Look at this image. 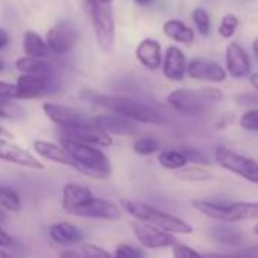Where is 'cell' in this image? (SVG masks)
Returning a JSON list of instances; mask_svg holds the SVG:
<instances>
[{"label": "cell", "instance_id": "1", "mask_svg": "<svg viewBox=\"0 0 258 258\" xmlns=\"http://www.w3.org/2000/svg\"><path fill=\"white\" fill-rule=\"evenodd\" d=\"M60 145L68 151L73 159V166L83 175L94 180H106L112 174L109 157L95 145L79 142L68 138H59Z\"/></svg>", "mask_w": 258, "mask_h": 258}, {"label": "cell", "instance_id": "2", "mask_svg": "<svg viewBox=\"0 0 258 258\" xmlns=\"http://www.w3.org/2000/svg\"><path fill=\"white\" fill-rule=\"evenodd\" d=\"M91 95H92L91 101H94L98 107L122 115L132 121L142 122V124H156V125L166 124V118L159 110L139 100L130 97H121V95H100V94H91Z\"/></svg>", "mask_w": 258, "mask_h": 258}, {"label": "cell", "instance_id": "3", "mask_svg": "<svg viewBox=\"0 0 258 258\" xmlns=\"http://www.w3.org/2000/svg\"><path fill=\"white\" fill-rule=\"evenodd\" d=\"M121 209L125 213H128L130 216H133L135 219L148 222V224H151L157 228H162L165 231H169L172 234H192L194 233V227L189 222H186L184 219L174 216L171 213H166L163 210L154 209L145 203L122 198Z\"/></svg>", "mask_w": 258, "mask_h": 258}, {"label": "cell", "instance_id": "4", "mask_svg": "<svg viewBox=\"0 0 258 258\" xmlns=\"http://www.w3.org/2000/svg\"><path fill=\"white\" fill-rule=\"evenodd\" d=\"M194 209L219 222H240V221H258V201H209L194 200Z\"/></svg>", "mask_w": 258, "mask_h": 258}, {"label": "cell", "instance_id": "5", "mask_svg": "<svg viewBox=\"0 0 258 258\" xmlns=\"http://www.w3.org/2000/svg\"><path fill=\"white\" fill-rule=\"evenodd\" d=\"M85 3L95 32L97 44L101 50L110 51L115 44V18L110 3H103L100 0H85Z\"/></svg>", "mask_w": 258, "mask_h": 258}, {"label": "cell", "instance_id": "6", "mask_svg": "<svg viewBox=\"0 0 258 258\" xmlns=\"http://www.w3.org/2000/svg\"><path fill=\"white\" fill-rule=\"evenodd\" d=\"M215 160L221 168L242 177L249 183L258 184V162L254 159L239 154L231 148L218 147L215 151Z\"/></svg>", "mask_w": 258, "mask_h": 258}, {"label": "cell", "instance_id": "7", "mask_svg": "<svg viewBox=\"0 0 258 258\" xmlns=\"http://www.w3.org/2000/svg\"><path fill=\"white\" fill-rule=\"evenodd\" d=\"M132 230L138 239V242L148 249H163L172 246V243L177 240L175 236L169 231H165L162 228H157L148 222L136 219L132 222Z\"/></svg>", "mask_w": 258, "mask_h": 258}, {"label": "cell", "instance_id": "8", "mask_svg": "<svg viewBox=\"0 0 258 258\" xmlns=\"http://www.w3.org/2000/svg\"><path fill=\"white\" fill-rule=\"evenodd\" d=\"M80 218H92V219H104V221H118L122 216V209L112 201L104 198H98L91 195L86 198L73 213Z\"/></svg>", "mask_w": 258, "mask_h": 258}, {"label": "cell", "instance_id": "9", "mask_svg": "<svg viewBox=\"0 0 258 258\" xmlns=\"http://www.w3.org/2000/svg\"><path fill=\"white\" fill-rule=\"evenodd\" d=\"M166 101L172 110L186 116H200L207 109L200 91L192 89H175L168 95Z\"/></svg>", "mask_w": 258, "mask_h": 258}, {"label": "cell", "instance_id": "10", "mask_svg": "<svg viewBox=\"0 0 258 258\" xmlns=\"http://www.w3.org/2000/svg\"><path fill=\"white\" fill-rule=\"evenodd\" d=\"M45 41L51 51H54L57 54H67L77 44L79 30L76 29V26L71 21L63 20V21H59L57 24H54L47 32Z\"/></svg>", "mask_w": 258, "mask_h": 258}, {"label": "cell", "instance_id": "11", "mask_svg": "<svg viewBox=\"0 0 258 258\" xmlns=\"http://www.w3.org/2000/svg\"><path fill=\"white\" fill-rule=\"evenodd\" d=\"M60 135H62V138L74 139V141L85 142V144L95 145V147H101V148L110 147L113 144L112 136L92 122L73 125V127H60Z\"/></svg>", "mask_w": 258, "mask_h": 258}, {"label": "cell", "instance_id": "12", "mask_svg": "<svg viewBox=\"0 0 258 258\" xmlns=\"http://www.w3.org/2000/svg\"><path fill=\"white\" fill-rule=\"evenodd\" d=\"M42 110L45 113V116L57 124L59 127H73V125H80V124H89L92 122V116H89L88 113L65 106V104H57V103H44L42 104Z\"/></svg>", "mask_w": 258, "mask_h": 258}, {"label": "cell", "instance_id": "13", "mask_svg": "<svg viewBox=\"0 0 258 258\" xmlns=\"http://www.w3.org/2000/svg\"><path fill=\"white\" fill-rule=\"evenodd\" d=\"M225 70L227 74H230L233 79H245L251 74L252 65L251 57L246 53V50L237 44L230 42L225 48Z\"/></svg>", "mask_w": 258, "mask_h": 258}, {"label": "cell", "instance_id": "14", "mask_svg": "<svg viewBox=\"0 0 258 258\" xmlns=\"http://www.w3.org/2000/svg\"><path fill=\"white\" fill-rule=\"evenodd\" d=\"M186 74L194 80H203L210 83H222L227 79V70L218 62L198 57L187 62Z\"/></svg>", "mask_w": 258, "mask_h": 258}, {"label": "cell", "instance_id": "15", "mask_svg": "<svg viewBox=\"0 0 258 258\" xmlns=\"http://www.w3.org/2000/svg\"><path fill=\"white\" fill-rule=\"evenodd\" d=\"M0 159L5 162H9V163L36 169V171L45 169L42 162H39L36 157H33L29 151H26L20 145H17L5 138H0Z\"/></svg>", "mask_w": 258, "mask_h": 258}, {"label": "cell", "instance_id": "16", "mask_svg": "<svg viewBox=\"0 0 258 258\" xmlns=\"http://www.w3.org/2000/svg\"><path fill=\"white\" fill-rule=\"evenodd\" d=\"M162 68H163V76L168 80L181 82L186 76V68H187V59L183 50L178 48L177 45H169L166 48Z\"/></svg>", "mask_w": 258, "mask_h": 258}, {"label": "cell", "instance_id": "17", "mask_svg": "<svg viewBox=\"0 0 258 258\" xmlns=\"http://www.w3.org/2000/svg\"><path fill=\"white\" fill-rule=\"evenodd\" d=\"M92 124L100 127L101 130L107 132L109 135H135L138 128L135 127L133 121L118 115V113H106L92 116Z\"/></svg>", "mask_w": 258, "mask_h": 258}, {"label": "cell", "instance_id": "18", "mask_svg": "<svg viewBox=\"0 0 258 258\" xmlns=\"http://www.w3.org/2000/svg\"><path fill=\"white\" fill-rule=\"evenodd\" d=\"M136 57L145 68H148L151 71L159 70L163 62V53H162L160 42L153 38L142 39L136 47Z\"/></svg>", "mask_w": 258, "mask_h": 258}, {"label": "cell", "instance_id": "19", "mask_svg": "<svg viewBox=\"0 0 258 258\" xmlns=\"http://www.w3.org/2000/svg\"><path fill=\"white\" fill-rule=\"evenodd\" d=\"M15 85L20 92V100L39 98L48 91V76L21 74Z\"/></svg>", "mask_w": 258, "mask_h": 258}, {"label": "cell", "instance_id": "20", "mask_svg": "<svg viewBox=\"0 0 258 258\" xmlns=\"http://www.w3.org/2000/svg\"><path fill=\"white\" fill-rule=\"evenodd\" d=\"M48 234L50 239L60 246H76L85 240V233L70 222L53 224L48 230Z\"/></svg>", "mask_w": 258, "mask_h": 258}, {"label": "cell", "instance_id": "21", "mask_svg": "<svg viewBox=\"0 0 258 258\" xmlns=\"http://www.w3.org/2000/svg\"><path fill=\"white\" fill-rule=\"evenodd\" d=\"M209 236L215 243H218L219 246H227V248H237V246H242L245 242L243 233L239 228L225 222H221L212 227L209 231Z\"/></svg>", "mask_w": 258, "mask_h": 258}, {"label": "cell", "instance_id": "22", "mask_svg": "<svg viewBox=\"0 0 258 258\" xmlns=\"http://www.w3.org/2000/svg\"><path fill=\"white\" fill-rule=\"evenodd\" d=\"M33 148H35L36 154H39L45 160H50V162L59 163V165H65V166H73V159L62 145L47 142V141H36L33 144Z\"/></svg>", "mask_w": 258, "mask_h": 258}, {"label": "cell", "instance_id": "23", "mask_svg": "<svg viewBox=\"0 0 258 258\" xmlns=\"http://www.w3.org/2000/svg\"><path fill=\"white\" fill-rule=\"evenodd\" d=\"M163 33L180 44H192L195 41V32L186 23L177 18H171L163 23Z\"/></svg>", "mask_w": 258, "mask_h": 258}, {"label": "cell", "instance_id": "24", "mask_svg": "<svg viewBox=\"0 0 258 258\" xmlns=\"http://www.w3.org/2000/svg\"><path fill=\"white\" fill-rule=\"evenodd\" d=\"M15 68L20 71V74H35V76H50L51 74V65L45 62L42 57H33V56H21L15 60Z\"/></svg>", "mask_w": 258, "mask_h": 258}, {"label": "cell", "instance_id": "25", "mask_svg": "<svg viewBox=\"0 0 258 258\" xmlns=\"http://www.w3.org/2000/svg\"><path fill=\"white\" fill-rule=\"evenodd\" d=\"M23 48H24V54L33 56V57H42V59L47 57L51 51L47 41L39 33H36L33 30H27L24 33Z\"/></svg>", "mask_w": 258, "mask_h": 258}, {"label": "cell", "instance_id": "26", "mask_svg": "<svg viewBox=\"0 0 258 258\" xmlns=\"http://www.w3.org/2000/svg\"><path fill=\"white\" fill-rule=\"evenodd\" d=\"M177 177L183 181H190V183H201V181H209L213 178V174L206 169V166L200 165H190V166H183L175 171Z\"/></svg>", "mask_w": 258, "mask_h": 258}, {"label": "cell", "instance_id": "27", "mask_svg": "<svg viewBox=\"0 0 258 258\" xmlns=\"http://www.w3.org/2000/svg\"><path fill=\"white\" fill-rule=\"evenodd\" d=\"M157 160L162 168L169 171H177L187 165V160L181 150H163L159 153Z\"/></svg>", "mask_w": 258, "mask_h": 258}, {"label": "cell", "instance_id": "28", "mask_svg": "<svg viewBox=\"0 0 258 258\" xmlns=\"http://www.w3.org/2000/svg\"><path fill=\"white\" fill-rule=\"evenodd\" d=\"M0 206L8 212H20L21 210V200L20 195L9 186H0Z\"/></svg>", "mask_w": 258, "mask_h": 258}, {"label": "cell", "instance_id": "29", "mask_svg": "<svg viewBox=\"0 0 258 258\" xmlns=\"http://www.w3.org/2000/svg\"><path fill=\"white\" fill-rule=\"evenodd\" d=\"M192 20H194V24L198 30L200 35L203 36H209L210 35V30H212V20H210V15L209 12L204 9V8H195L194 12H192Z\"/></svg>", "mask_w": 258, "mask_h": 258}, {"label": "cell", "instance_id": "30", "mask_svg": "<svg viewBox=\"0 0 258 258\" xmlns=\"http://www.w3.org/2000/svg\"><path fill=\"white\" fill-rule=\"evenodd\" d=\"M159 150H160V142L151 136L139 138L133 144V151L139 156H151V154L157 153Z\"/></svg>", "mask_w": 258, "mask_h": 258}, {"label": "cell", "instance_id": "31", "mask_svg": "<svg viewBox=\"0 0 258 258\" xmlns=\"http://www.w3.org/2000/svg\"><path fill=\"white\" fill-rule=\"evenodd\" d=\"M239 24H240V20H239L237 15H234V14H225L222 17V20H221V24H219L218 32H219V35L222 38H227V39L228 38H233L236 35L237 29H239Z\"/></svg>", "mask_w": 258, "mask_h": 258}, {"label": "cell", "instance_id": "32", "mask_svg": "<svg viewBox=\"0 0 258 258\" xmlns=\"http://www.w3.org/2000/svg\"><path fill=\"white\" fill-rule=\"evenodd\" d=\"M187 163L190 165H200V166H210L212 165V160L198 148L195 147H183L181 148Z\"/></svg>", "mask_w": 258, "mask_h": 258}, {"label": "cell", "instance_id": "33", "mask_svg": "<svg viewBox=\"0 0 258 258\" xmlns=\"http://www.w3.org/2000/svg\"><path fill=\"white\" fill-rule=\"evenodd\" d=\"M239 124L246 132H258V107L248 109L239 119Z\"/></svg>", "mask_w": 258, "mask_h": 258}, {"label": "cell", "instance_id": "34", "mask_svg": "<svg viewBox=\"0 0 258 258\" xmlns=\"http://www.w3.org/2000/svg\"><path fill=\"white\" fill-rule=\"evenodd\" d=\"M79 251L82 254V257H89V258H110V252L97 246V245H92V243H85L82 242L80 246H79Z\"/></svg>", "mask_w": 258, "mask_h": 258}, {"label": "cell", "instance_id": "35", "mask_svg": "<svg viewBox=\"0 0 258 258\" xmlns=\"http://www.w3.org/2000/svg\"><path fill=\"white\" fill-rule=\"evenodd\" d=\"M21 113H23V110L11 98L0 97V118H15Z\"/></svg>", "mask_w": 258, "mask_h": 258}, {"label": "cell", "instance_id": "36", "mask_svg": "<svg viewBox=\"0 0 258 258\" xmlns=\"http://www.w3.org/2000/svg\"><path fill=\"white\" fill-rule=\"evenodd\" d=\"M145 255V251L141 249V248H136V246H132V245H127V243H122V245H118L115 252H113V257L116 258H136V257H144Z\"/></svg>", "mask_w": 258, "mask_h": 258}, {"label": "cell", "instance_id": "37", "mask_svg": "<svg viewBox=\"0 0 258 258\" xmlns=\"http://www.w3.org/2000/svg\"><path fill=\"white\" fill-rule=\"evenodd\" d=\"M172 255L177 258H189V257H201V254L198 251H195L194 248H190L186 243H181L178 240H175L172 243Z\"/></svg>", "mask_w": 258, "mask_h": 258}, {"label": "cell", "instance_id": "38", "mask_svg": "<svg viewBox=\"0 0 258 258\" xmlns=\"http://www.w3.org/2000/svg\"><path fill=\"white\" fill-rule=\"evenodd\" d=\"M200 94L206 101L219 103V101L224 100V92L219 88H215V86H204V88L200 89Z\"/></svg>", "mask_w": 258, "mask_h": 258}, {"label": "cell", "instance_id": "39", "mask_svg": "<svg viewBox=\"0 0 258 258\" xmlns=\"http://www.w3.org/2000/svg\"><path fill=\"white\" fill-rule=\"evenodd\" d=\"M0 97L2 98H11V100H20V92L17 85L0 82Z\"/></svg>", "mask_w": 258, "mask_h": 258}, {"label": "cell", "instance_id": "40", "mask_svg": "<svg viewBox=\"0 0 258 258\" xmlns=\"http://www.w3.org/2000/svg\"><path fill=\"white\" fill-rule=\"evenodd\" d=\"M237 104L240 106H257L258 104V92L252 94V92H245L236 97Z\"/></svg>", "mask_w": 258, "mask_h": 258}, {"label": "cell", "instance_id": "41", "mask_svg": "<svg viewBox=\"0 0 258 258\" xmlns=\"http://www.w3.org/2000/svg\"><path fill=\"white\" fill-rule=\"evenodd\" d=\"M14 245V239L11 237V234H8L2 227H0V248H8Z\"/></svg>", "mask_w": 258, "mask_h": 258}, {"label": "cell", "instance_id": "42", "mask_svg": "<svg viewBox=\"0 0 258 258\" xmlns=\"http://www.w3.org/2000/svg\"><path fill=\"white\" fill-rule=\"evenodd\" d=\"M9 41H11L9 33H8L5 29H2V27H0V50H2V48H5V47L9 44Z\"/></svg>", "mask_w": 258, "mask_h": 258}, {"label": "cell", "instance_id": "43", "mask_svg": "<svg viewBox=\"0 0 258 258\" xmlns=\"http://www.w3.org/2000/svg\"><path fill=\"white\" fill-rule=\"evenodd\" d=\"M59 255H60V257H82L80 251H79V249H73V246H71V249L60 251V252H59Z\"/></svg>", "mask_w": 258, "mask_h": 258}, {"label": "cell", "instance_id": "44", "mask_svg": "<svg viewBox=\"0 0 258 258\" xmlns=\"http://www.w3.org/2000/svg\"><path fill=\"white\" fill-rule=\"evenodd\" d=\"M249 77V83H251V86L255 89L258 92V73H252V74H249L248 76Z\"/></svg>", "mask_w": 258, "mask_h": 258}, {"label": "cell", "instance_id": "45", "mask_svg": "<svg viewBox=\"0 0 258 258\" xmlns=\"http://www.w3.org/2000/svg\"><path fill=\"white\" fill-rule=\"evenodd\" d=\"M252 53L255 56V60L258 62V36L254 39V42H252Z\"/></svg>", "mask_w": 258, "mask_h": 258}, {"label": "cell", "instance_id": "46", "mask_svg": "<svg viewBox=\"0 0 258 258\" xmlns=\"http://www.w3.org/2000/svg\"><path fill=\"white\" fill-rule=\"evenodd\" d=\"M136 5H139V6H148V5H151L154 0H133Z\"/></svg>", "mask_w": 258, "mask_h": 258}, {"label": "cell", "instance_id": "47", "mask_svg": "<svg viewBox=\"0 0 258 258\" xmlns=\"http://www.w3.org/2000/svg\"><path fill=\"white\" fill-rule=\"evenodd\" d=\"M0 138H12V135L9 132H6L5 128L0 127Z\"/></svg>", "mask_w": 258, "mask_h": 258}, {"label": "cell", "instance_id": "48", "mask_svg": "<svg viewBox=\"0 0 258 258\" xmlns=\"http://www.w3.org/2000/svg\"><path fill=\"white\" fill-rule=\"evenodd\" d=\"M2 222H6V215H5V212L2 210V206H0V224Z\"/></svg>", "mask_w": 258, "mask_h": 258}, {"label": "cell", "instance_id": "49", "mask_svg": "<svg viewBox=\"0 0 258 258\" xmlns=\"http://www.w3.org/2000/svg\"><path fill=\"white\" fill-rule=\"evenodd\" d=\"M2 257H9V254H8V252H5L3 249H0V258Z\"/></svg>", "mask_w": 258, "mask_h": 258}, {"label": "cell", "instance_id": "50", "mask_svg": "<svg viewBox=\"0 0 258 258\" xmlns=\"http://www.w3.org/2000/svg\"><path fill=\"white\" fill-rule=\"evenodd\" d=\"M3 68H5V60H3V59L0 57V71H2Z\"/></svg>", "mask_w": 258, "mask_h": 258}, {"label": "cell", "instance_id": "51", "mask_svg": "<svg viewBox=\"0 0 258 258\" xmlns=\"http://www.w3.org/2000/svg\"><path fill=\"white\" fill-rule=\"evenodd\" d=\"M252 231H254V234H257V236H258V224H257V225H254Z\"/></svg>", "mask_w": 258, "mask_h": 258}, {"label": "cell", "instance_id": "52", "mask_svg": "<svg viewBox=\"0 0 258 258\" xmlns=\"http://www.w3.org/2000/svg\"><path fill=\"white\" fill-rule=\"evenodd\" d=\"M100 2H103V3H112L113 0H100Z\"/></svg>", "mask_w": 258, "mask_h": 258}]
</instances>
